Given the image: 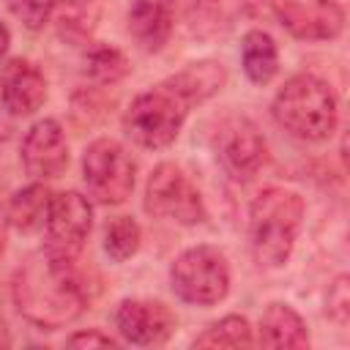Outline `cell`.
<instances>
[{
  "instance_id": "cell-1",
  "label": "cell",
  "mask_w": 350,
  "mask_h": 350,
  "mask_svg": "<svg viewBox=\"0 0 350 350\" xmlns=\"http://www.w3.org/2000/svg\"><path fill=\"white\" fill-rule=\"evenodd\" d=\"M11 293L19 314L46 331L74 323L88 306V295L74 260L57 257L46 249L33 254L16 271Z\"/></svg>"
},
{
  "instance_id": "cell-2",
  "label": "cell",
  "mask_w": 350,
  "mask_h": 350,
  "mask_svg": "<svg viewBox=\"0 0 350 350\" xmlns=\"http://www.w3.org/2000/svg\"><path fill=\"white\" fill-rule=\"evenodd\" d=\"M304 197L284 186L262 189L249 211V243L252 254L265 268H282L295 246L304 224Z\"/></svg>"
},
{
  "instance_id": "cell-3",
  "label": "cell",
  "mask_w": 350,
  "mask_h": 350,
  "mask_svg": "<svg viewBox=\"0 0 350 350\" xmlns=\"http://www.w3.org/2000/svg\"><path fill=\"white\" fill-rule=\"evenodd\" d=\"M271 112L276 123L304 142H323L336 131L339 104L331 85L314 74H298L276 93Z\"/></svg>"
},
{
  "instance_id": "cell-4",
  "label": "cell",
  "mask_w": 350,
  "mask_h": 350,
  "mask_svg": "<svg viewBox=\"0 0 350 350\" xmlns=\"http://www.w3.org/2000/svg\"><path fill=\"white\" fill-rule=\"evenodd\" d=\"M170 284L175 295L194 306H213L230 293V265L224 252L200 243L180 252L170 268Z\"/></svg>"
},
{
  "instance_id": "cell-5",
  "label": "cell",
  "mask_w": 350,
  "mask_h": 350,
  "mask_svg": "<svg viewBox=\"0 0 350 350\" xmlns=\"http://www.w3.org/2000/svg\"><path fill=\"white\" fill-rule=\"evenodd\" d=\"M189 107L164 85H159L156 90H148L142 96H137L123 118L126 134L150 150L167 148L175 142L183 120H186Z\"/></svg>"
},
{
  "instance_id": "cell-6",
  "label": "cell",
  "mask_w": 350,
  "mask_h": 350,
  "mask_svg": "<svg viewBox=\"0 0 350 350\" xmlns=\"http://www.w3.org/2000/svg\"><path fill=\"white\" fill-rule=\"evenodd\" d=\"M82 178L88 186V194L101 205H120L129 200L134 180H137V164L131 153L109 137H101L88 145L82 156Z\"/></svg>"
},
{
  "instance_id": "cell-7",
  "label": "cell",
  "mask_w": 350,
  "mask_h": 350,
  "mask_svg": "<svg viewBox=\"0 0 350 350\" xmlns=\"http://www.w3.org/2000/svg\"><path fill=\"white\" fill-rule=\"evenodd\" d=\"M145 211L183 227L205 219V202L197 183L172 161H164L150 172L145 186Z\"/></svg>"
},
{
  "instance_id": "cell-8",
  "label": "cell",
  "mask_w": 350,
  "mask_h": 350,
  "mask_svg": "<svg viewBox=\"0 0 350 350\" xmlns=\"http://www.w3.org/2000/svg\"><path fill=\"white\" fill-rule=\"evenodd\" d=\"M44 227H46V252L77 260L93 227V208L88 197H82L79 191L52 194Z\"/></svg>"
},
{
  "instance_id": "cell-9",
  "label": "cell",
  "mask_w": 350,
  "mask_h": 350,
  "mask_svg": "<svg viewBox=\"0 0 350 350\" xmlns=\"http://www.w3.org/2000/svg\"><path fill=\"white\" fill-rule=\"evenodd\" d=\"M213 145H216V156L224 164V170L232 178H252L268 156V145L265 137L260 134V129L243 118V115H230L216 126L213 134Z\"/></svg>"
},
{
  "instance_id": "cell-10",
  "label": "cell",
  "mask_w": 350,
  "mask_h": 350,
  "mask_svg": "<svg viewBox=\"0 0 350 350\" xmlns=\"http://www.w3.org/2000/svg\"><path fill=\"white\" fill-rule=\"evenodd\" d=\"M279 22L306 41H331L345 30V8L339 0H268Z\"/></svg>"
},
{
  "instance_id": "cell-11",
  "label": "cell",
  "mask_w": 350,
  "mask_h": 350,
  "mask_svg": "<svg viewBox=\"0 0 350 350\" xmlns=\"http://www.w3.org/2000/svg\"><path fill=\"white\" fill-rule=\"evenodd\" d=\"M22 164L36 180H52L68 167L66 131L55 118H44L30 126L22 139Z\"/></svg>"
},
{
  "instance_id": "cell-12",
  "label": "cell",
  "mask_w": 350,
  "mask_h": 350,
  "mask_svg": "<svg viewBox=\"0 0 350 350\" xmlns=\"http://www.w3.org/2000/svg\"><path fill=\"white\" fill-rule=\"evenodd\" d=\"M115 325L131 345H164L175 331V314L161 301L129 298L118 306Z\"/></svg>"
},
{
  "instance_id": "cell-13",
  "label": "cell",
  "mask_w": 350,
  "mask_h": 350,
  "mask_svg": "<svg viewBox=\"0 0 350 350\" xmlns=\"http://www.w3.org/2000/svg\"><path fill=\"white\" fill-rule=\"evenodd\" d=\"M0 101L14 118H27L46 101V79L30 60H11L0 74Z\"/></svg>"
},
{
  "instance_id": "cell-14",
  "label": "cell",
  "mask_w": 350,
  "mask_h": 350,
  "mask_svg": "<svg viewBox=\"0 0 350 350\" xmlns=\"http://www.w3.org/2000/svg\"><path fill=\"white\" fill-rule=\"evenodd\" d=\"M126 19L131 38L145 52H159L175 25V0H131Z\"/></svg>"
},
{
  "instance_id": "cell-15",
  "label": "cell",
  "mask_w": 350,
  "mask_h": 350,
  "mask_svg": "<svg viewBox=\"0 0 350 350\" xmlns=\"http://www.w3.org/2000/svg\"><path fill=\"white\" fill-rule=\"evenodd\" d=\"M224 82H227V71L219 60H197L180 68L178 74H172L161 85L170 88L186 107H191V104H202L211 96H216L224 88Z\"/></svg>"
},
{
  "instance_id": "cell-16",
  "label": "cell",
  "mask_w": 350,
  "mask_h": 350,
  "mask_svg": "<svg viewBox=\"0 0 350 350\" xmlns=\"http://www.w3.org/2000/svg\"><path fill=\"white\" fill-rule=\"evenodd\" d=\"M257 345L262 347H309L304 317L290 304H271L257 325Z\"/></svg>"
},
{
  "instance_id": "cell-17",
  "label": "cell",
  "mask_w": 350,
  "mask_h": 350,
  "mask_svg": "<svg viewBox=\"0 0 350 350\" xmlns=\"http://www.w3.org/2000/svg\"><path fill=\"white\" fill-rule=\"evenodd\" d=\"M241 66L254 85H268L279 71L276 41L265 30H249L241 41Z\"/></svg>"
},
{
  "instance_id": "cell-18",
  "label": "cell",
  "mask_w": 350,
  "mask_h": 350,
  "mask_svg": "<svg viewBox=\"0 0 350 350\" xmlns=\"http://www.w3.org/2000/svg\"><path fill=\"white\" fill-rule=\"evenodd\" d=\"M52 194L44 183H30L19 189L8 202V224H14L22 232H36L46 224Z\"/></svg>"
},
{
  "instance_id": "cell-19",
  "label": "cell",
  "mask_w": 350,
  "mask_h": 350,
  "mask_svg": "<svg viewBox=\"0 0 350 350\" xmlns=\"http://www.w3.org/2000/svg\"><path fill=\"white\" fill-rule=\"evenodd\" d=\"M55 22L57 33L71 41H85L98 19V3L96 0H63L55 3Z\"/></svg>"
},
{
  "instance_id": "cell-20",
  "label": "cell",
  "mask_w": 350,
  "mask_h": 350,
  "mask_svg": "<svg viewBox=\"0 0 350 350\" xmlns=\"http://www.w3.org/2000/svg\"><path fill=\"white\" fill-rule=\"evenodd\" d=\"M249 345H254L252 325L241 314H227V317L211 323L194 339V347H249Z\"/></svg>"
},
{
  "instance_id": "cell-21",
  "label": "cell",
  "mask_w": 350,
  "mask_h": 350,
  "mask_svg": "<svg viewBox=\"0 0 350 350\" xmlns=\"http://www.w3.org/2000/svg\"><path fill=\"white\" fill-rule=\"evenodd\" d=\"M85 74L93 82L101 85H112L118 79H123L129 74V60L118 46L109 44H93L85 52Z\"/></svg>"
},
{
  "instance_id": "cell-22",
  "label": "cell",
  "mask_w": 350,
  "mask_h": 350,
  "mask_svg": "<svg viewBox=\"0 0 350 350\" xmlns=\"http://www.w3.org/2000/svg\"><path fill=\"white\" fill-rule=\"evenodd\" d=\"M139 241H142V230L131 216H115L104 227V252L115 262H126L129 257H134Z\"/></svg>"
},
{
  "instance_id": "cell-23",
  "label": "cell",
  "mask_w": 350,
  "mask_h": 350,
  "mask_svg": "<svg viewBox=\"0 0 350 350\" xmlns=\"http://www.w3.org/2000/svg\"><path fill=\"white\" fill-rule=\"evenodd\" d=\"M57 0H5L8 11L27 27V30H41L46 19L52 16Z\"/></svg>"
},
{
  "instance_id": "cell-24",
  "label": "cell",
  "mask_w": 350,
  "mask_h": 350,
  "mask_svg": "<svg viewBox=\"0 0 350 350\" xmlns=\"http://www.w3.org/2000/svg\"><path fill=\"white\" fill-rule=\"evenodd\" d=\"M328 314L345 325L347 314H350V293H347V276H339L331 287H328Z\"/></svg>"
},
{
  "instance_id": "cell-25",
  "label": "cell",
  "mask_w": 350,
  "mask_h": 350,
  "mask_svg": "<svg viewBox=\"0 0 350 350\" xmlns=\"http://www.w3.org/2000/svg\"><path fill=\"white\" fill-rule=\"evenodd\" d=\"M68 345H71V347H115L118 342H115L109 334H101L98 328H90V331L71 334V336H68Z\"/></svg>"
},
{
  "instance_id": "cell-26",
  "label": "cell",
  "mask_w": 350,
  "mask_h": 350,
  "mask_svg": "<svg viewBox=\"0 0 350 350\" xmlns=\"http://www.w3.org/2000/svg\"><path fill=\"white\" fill-rule=\"evenodd\" d=\"M5 238H8V211L0 205V257L5 252Z\"/></svg>"
},
{
  "instance_id": "cell-27",
  "label": "cell",
  "mask_w": 350,
  "mask_h": 350,
  "mask_svg": "<svg viewBox=\"0 0 350 350\" xmlns=\"http://www.w3.org/2000/svg\"><path fill=\"white\" fill-rule=\"evenodd\" d=\"M8 44H11V30L0 22V57L5 55V49H8Z\"/></svg>"
}]
</instances>
